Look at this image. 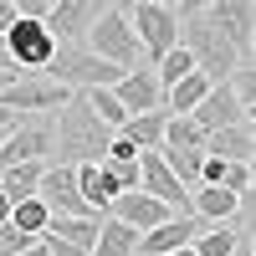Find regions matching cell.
Here are the masks:
<instances>
[{
    "label": "cell",
    "instance_id": "36",
    "mask_svg": "<svg viewBox=\"0 0 256 256\" xmlns=\"http://www.w3.org/2000/svg\"><path fill=\"white\" fill-rule=\"evenodd\" d=\"M102 6H113V10H128V6H134V0H102Z\"/></svg>",
    "mask_w": 256,
    "mask_h": 256
},
{
    "label": "cell",
    "instance_id": "6",
    "mask_svg": "<svg viewBox=\"0 0 256 256\" xmlns=\"http://www.w3.org/2000/svg\"><path fill=\"white\" fill-rule=\"evenodd\" d=\"M0 36H6V52H10V62H16V72H41V67H46V56L56 52V36L46 31V20H41V16H16Z\"/></svg>",
    "mask_w": 256,
    "mask_h": 256
},
{
    "label": "cell",
    "instance_id": "3",
    "mask_svg": "<svg viewBox=\"0 0 256 256\" xmlns=\"http://www.w3.org/2000/svg\"><path fill=\"white\" fill-rule=\"evenodd\" d=\"M46 77H56L67 92H88V88H113V82L128 72V67H113V62H102L98 52H88L82 41H56V52L46 56Z\"/></svg>",
    "mask_w": 256,
    "mask_h": 256
},
{
    "label": "cell",
    "instance_id": "2",
    "mask_svg": "<svg viewBox=\"0 0 256 256\" xmlns=\"http://www.w3.org/2000/svg\"><path fill=\"white\" fill-rule=\"evenodd\" d=\"M180 41L190 46L195 67H200L210 82H226V77L246 62V56H241V46L226 36V26H216L205 10H200V16H180Z\"/></svg>",
    "mask_w": 256,
    "mask_h": 256
},
{
    "label": "cell",
    "instance_id": "5",
    "mask_svg": "<svg viewBox=\"0 0 256 256\" xmlns=\"http://www.w3.org/2000/svg\"><path fill=\"white\" fill-rule=\"evenodd\" d=\"M128 20H134V36H138V46H144V62L164 56V52L180 41V10H174V6L134 0V6H128Z\"/></svg>",
    "mask_w": 256,
    "mask_h": 256
},
{
    "label": "cell",
    "instance_id": "33",
    "mask_svg": "<svg viewBox=\"0 0 256 256\" xmlns=\"http://www.w3.org/2000/svg\"><path fill=\"white\" fill-rule=\"evenodd\" d=\"M16 256H46V246H41V236H36V241H31L26 251H16Z\"/></svg>",
    "mask_w": 256,
    "mask_h": 256
},
{
    "label": "cell",
    "instance_id": "25",
    "mask_svg": "<svg viewBox=\"0 0 256 256\" xmlns=\"http://www.w3.org/2000/svg\"><path fill=\"white\" fill-rule=\"evenodd\" d=\"M82 98H88V108H92V113H98L102 123H108V128H118V123L128 118V108L118 102V92H113V88H88Z\"/></svg>",
    "mask_w": 256,
    "mask_h": 256
},
{
    "label": "cell",
    "instance_id": "24",
    "mask_svg": "<svg viewBox=\"0 0 256 256\" xmlns=\"http://www.w3.org/2000/svg\"><path fill=\"white\" fill-rule=\"evenodd\" d=\"M148 67H154V77L169 88V82H180L184 72H195V56H190V46H184V41H174V46H169L164 56H154Z\"/></svg>",
    "mask_w": 256,
    "mask_h": 256
},
{
    "label": "cell",
    "instance_id": "39",
    "mask_svg": "<svg viewBox=\"0 0 256 256\" xmlns=\"http://www.w3.org/2000/svg\"><path fill=\"white\" fill-rule=\"evenodd\" d=\"M128 256H144V251H128Z\"/></svg>",
    "mask_w": 256,
    "mask_h": 256
},
{
    "label": "cell",
    "instance_id": "23",
    "mask_svg": "<svg viewBox=\"0 0 256 256\" xmlns=\"http://www.w3.org/2000/svg\"><path fill=\"white\" fill-rule=\"evenodd\" d=\"M159 154H164V164L174 169V180H180L184 190L200 184V159H205V148H164V144H159Z\"/></svg>",
    "mask_w": 256,
    "mask_h": 256
},
{
    "label": "cell",
    "instance_id": "37",
    "mask_svg": "<svg viewBox=\"0 0 256 256\" xmlns=\"http://www.w3.org/2000/svg\"><path fill=\"white\" fill-rule=\"evenodd\" d=\"M10 77H20V72H10V67H0V88H6V82H10Z\"/></svg>",
    "mask_w": 256,
    "mask_h": 256
},
{
    "label": "cell",
    "instance_id": "21",
    "mask_svg": "<svg viewBox=\"0 0 256 256\" xmlns=\"http://www.w3.org/2000/svg\"><path fill=\"white\" fill-rule=\"evenodd\" d=\"M190 246H195V256H230L236 251V226L230 220H205V230Z\"/></svg>",
    "mask_w": 256,
    "mask_h": 256
},
{
    "label": "cell",
    "instance_id": "19",
    "mask_svg": "<svg viewBox=\"0 0 256 256\" xmlns=\"http://www.w3.org/2000/svg\"><path fill=\"white\" fill-rule=\"evenodd\" d=\"M41 164H46V159H20V164H6V169H0V190H6L10 200H20V195H36Z\"/></svg>",
    "mask_w": 256,
    "mask_h": 256
},
{
    "label": "cell",
    "instance_id": "31",
    "mask_svg": "<svg viewBox=\"0 0 256 256\" xmlns=\"http://www.w3.org/2000/svg\"><path fill=\"white\" fill-rule=\"evenodd\" d=\"M205 6H210V0H180V6H174V10H180V16H200Z\"/></svg>",
    "mask_w": 256,
    "mask_h": 256
},
{
    "label": "cell",
    "instance_id": "13",
    "mask_svg": "<svg viewBox=\"0 0 256 256\" xmlns=\"http://www.w3.org/2000/svg\"><path fill=\"white\" fill-rule=\"evenodd\" d=\"M108 216H118V220H128L134 230H148V226H159L164 216H174L159 195H148V190H118L113 195V205H108Z\"/></svg>",
    "mask_w": 256,
    "mask_h": 256
},
{
    "label": "cell",
    "instance_id": "16",
    "mask_svg": "<svg viewBox=\"0 0 256 256\" xmlns=\"http://www.w3.org/2000/svg\"><path fill=\"white\" fill-rule=\"evenodd\" d=\"M164 108H148V113H128L123 123H118V138H128L134 148H159V138H164Z\"/></svg>",
    "mask_w": 256,
    "mask_h": 256
},
{
    "label": "cell",
    "instance_id": "29",
    "mask_svg": "<svg viewBox=\"0 0 256 256\" xmlns=\"http://www.w3.org/2000/svg\"><path fill=\"white\" fill-rule=\"evenodd\" d=\"M26 118H31V113H20V108H0V144H6V138L16 134V128L26 123Z\"/></svg>",
    "mask_w": 256,
    "mask_h": 256
},
{
    "label": "cell",
    "instance_id": "35",
    "mask_svg": "<svg viewBox=\"0 0 256 256\" xmlns=\"http://www.w3.org/2000/svg\"><path fill=\"white\" fill-rule=\"evenodd\" d=\"M0 67H10V72H16V62H10V52H6V36H0Z\"/></svg>",
    "mask_w": 256,
    "mask_h": 256
},
{
    "label": "cell",
    "instance_id": "22",
    "mask_svg": "<svg viewBox=\"0 0 256 256\" xmlns=\"http://www.w3.org/2000/svg\"><path fill=\"white\" fill-rule=\"evenodd\" d=\"M46 220H52V205L41 200V195H20V200L10 205V226H20L26 236H41Z\"/></svg>",
    "mask_w": 256,
    "mask_h": 256
},
{
    "label": "cell",
    "instance_id": "9",
    "mask_svg": "<svg viewBox=\"0 0 256 256\" xmlns=\"http://www.w3.org/2000/svg\"><path fill=\"white\" fill-rule=\"evenodd\" d=\"M251 113H256V108H246V102L236 98V88H230V82H210L205 98L190 108V118H195L205 134H210V128H226V123H246Z\"/></svg>",
    "mask_w": 256,
    "mask_h": 256
},
{
    "label": "cell",
    "instance_id": "28",
    "mask_svg": "<svg viewBox=\"0 0 256 256\" xmlns=\"http://www.w3.org/2000/svg\"><path fill=\"white\" fill-rule=\"evenodd\" d=\"M41 246H46V256H92V251H82V246L62 241V236H41Z\"/></svg>",
    "mask_w": 256,
    "mask_h": 256
},
{
    "label": "cell",
    "instance_id": "12",
    "mask_svg": "<svg viewBox=\"0 0 256 256\" xmlns=\"http://www.w3.org/2000/svg\"><path fill=\"white\" fill-rule=\"evenodd\" d=\"M98 10H102V0H52L41 20L56 41H82V31L98 20Z\"/></svg>",
    "mask_w": 256,
    "mask_h": 256
},
{
    "label": "cell",
    "instance_id": "11",
    "mask_svg": "<svg viewBox=\"0 0 256 256\" xmlns=\"http://www.w3.org/2000/svg\"><path fill=\"white\" fill-rule=\"evenodd\" d=\"M113 92L128 113H148V108H164V82L154 77V67L148 62H138V67H128L118 82H113Z\"/></svg>",
    "mask_w": 256,
    "mask_h": 256
},
{
    "label": "cell",
    "instance_id": "8",
    "mask_svg": "<svg viewBox=\"0 0 256 256\" xmlns=\"http://www.w3.org/2000/svg\"><path fill=\"white\" fill-rule=\"evenodd\" d=\"M36 195L52 205V216H98V210L82 200V190H77V169L62 164V159H46V164H41Z\"/></svg>",
    "mask_w": 256,
    "mask_h": 256
},
{
    "label": "cell",
    "instance_id": "27",
    "mask_svg": "<svg viewBox=\"0 0 256 256\" xmlns=\"http://www.w3.org/2000/svg\"><path fill=\"white\" fill-rule=\"evenodd\" d=\"M36 236H26L20 226H10V220H0V256H16V251H26Z\"/></svg>",
    "mask_w": 256,
    "mask_h": 256
},
{
    "label": "cell",
    "instance_id": "17",
    "mask_svg": "<svg viewBox=\"0 0 256 256\" xmlns=\"http://www.w3.org/2000/svg\"><path fill=\"white\" fill-rule=\"evenodd\" d=\"M128 251H138V230L118 220V216H102L98 220V241H92V256H128Z\"/></svg>",
    "mask_w": 256,
    "mask_h": 256
},
{
    "label": "cell",
    "instance_id": "30",
    "mask_svg": "<svg viewBox=\"0 0 256 256\" xmlns=\"http://www.w3.org/2000/svg\"><path fill=\"white\" fill-rule=\"evenodd\" d=\"M16 16H46V0H10Z\"/></svg>",
    "mask_w": 256,
    "mask_h": 256
},
{
    "label": "cell",
    "instance_id": "38",
    "mask_svg": "<svg viewBox=\"0 0 256 256\" xmlns=\"http://www.w3.org/2000/svg\"><path fill=\"white\" fill-rule=\"evenodd\" d=\"M159 6H180V0H159Z\"/></svg>",
    "mask_w": 256,
    "mask_h": 256
},
{
    "label": "cell",
    "instance_id": "32",
    "mask_svg": "<svg viewBox=\"0 0 256 256\" xmlns=\"http://www.w3.org/2000/svg\"><path fill=\"white\" fill-rule=\"evenodd\" d=\"M10 20H16V6H10V0H0V31H6Z\"/></svg>",
    "mask_w": 256,
    "mask_h": 256
},
{
    "label": "cell",
    "instance_id": "34",
    "mask_svg": "<svg viewBox=\"0 0 256 256\" xmlns=\"http://www.w3.org/2000/svg\"><path fill=\"white\" fill-rule=\"evenodd\" d=\"M10 205H16V200L6 195V190H0V220H10Z\"/></svg>",
    "mask_w": 256,
    "mask_h": 256
},
{
    "label": "cell",
    "instance_id": "7",
    "mask_svg": "<svg viewBox=\"0 0 256 256\" xmlns=\"http://www.w3.org/2000/svg\"><path fill=\"white\" fill-rule=\"evenodd\" d=\"M67 102V88L46 72H20L0 88V108H20V113H56Z\"/></svg>",
    "mask_w": 256,
    "mask_h": 256
},
{
    "label": "cell",
    "instance_id": "4",
    "mask_svg": "<svg viewBox=\"0 0 256 256\" xmlns=\"http://www.w3.org/2000/svg\"><path fill=\"white\" fill-rule=\"evenodd\" d=\"M82 46L98 52L102 62H113V67H138V62H144V46L134 36V20H128V10H113V6L98 10V20L82 31Z\"/></svg>",
    "mask_w": 256,
    "mask_h": 256
},
{
    "label": "cell",
    "instance_id": "14",
    "mask_svg": "<svg viewBox=\"0 0 256 256\" xmlns=\"http://www.w3.org/2000/svg\"><path fill=\"white\" fill-rule=\"evenodd\" d=\"M77 169V190H82V200H88L98 216H108V205L118 195V180H113V169L102 164V159H88V164H72Z\"/></svg>",
    "mask_w": 256,
    "mask_h": 256
},
{
    "label": "cell",
    "instance_id": "1",
    "mask_svg": "<svg viewBox=\"0 0 256 256\" xmlns=\"http://www.w3.org/2000/svg\"><path fill=\"white\" fill-rule=\"evenodd\" d=\"M118 128H108L92 108H88V98L82 92H67V102L52 113V154L62 164H88V159H102L108 154V144H113Z\"/></svg>",
    "mask_w": 256,
    "mask_h": 256
},
{
    "label": "cell",
    "instance_id": "40",
    "mask_svg": "<svg viewBox=\"0 0 256 256\" xmlns=\"http://www.w3.org/2000/svg\"><path fill=\"white\" fill-rule=\"evenodd\" d=\"M46 6H52V0H46Z\"/></svg>",
    "mask_w": 256,
    "mask_h": 256
},
{
    "label": "cell",
    "instance_id": "26",
    "mask_svg": "<svg viewBox=\"0 0 256 256\" xmlns=\"http://www.w3.org/2000/svg\"><path fill=\"white\" fill-rule=\"evenodd\" d=\"M216 184L236 190V195L256 190V169H251V159H226V164H220V180H216Z\"/></svg>",
    "mask_w": 256,
    "mask_h": 256
},
{
    "label": "cell",
    "instance_id": "18",
    "mask_svg": "<svg viewBox=\"0 0 256 256\" xmlns=\"http://www.w3.org/2000/svg\"><path fill=\"white\" fill-rule=\"evenodd\" d=\"M205 88H210V77H205L200 67L184 72L180 82H169V88H164V113H190V108L205 98Z\"/></svg>",
    "mask_w": 256,
    "mask_h": 256
},
{
    "label": "cell",
    "instance_id": "10",
    "mask_svg": "<svg viewBox=\"0 0 256 256\" xmlns=\"http://www.w3.org/2000/svg\"><path fill=\"white\" fill-rule=\"evenodd\" d=\"M205 16L226 26V36L241 46V56L251 62V46H256V0H210Z\"/></svg>",
    "mask_w": 256,
    "mask_h": 256
},
{
    "label": "cell",
    "instance_id": "15",
    "mask_svg": "<svg viewBox=\"0 0 256 256\" xmlns=\"http://www.w3.org/2000/svg\"><path fill=\"white\" fill-rule=\"evenodd\" d=\"M205 154H216V159H256V134H251V118H246V123L210 128V134H205Z\"/></svg>",
    "mask_w": 256,
    "mask_h": 256
},
{
    "label": "cell",
    "instance_id": "20",
    "mask_svg": "<svg viewBox=\"0 0 256 256\" xmlns=\"http://www.w3.org/2000/svg\"><path fill=\"white\" fill-rule=\"evenodd\" d=\"M159 144H164V148H205V128L190 118V113H169Z\"/></svg>",
    "mask_w": 256,
    "mask_h": 256
}]
</instances>
